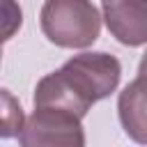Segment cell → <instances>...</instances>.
<instances>
[{"mask_svg":"<svg viewBox=\"0 0 147 147\" xmlns=\"http://www.w3.org/2000/svg\"><path fill=\"white\" fill-rule=\"evenodd\" d=\"M122 64L108 53H80L67 60L57 71L44 76L34 90V108L62 110L78 119L92 103L117 90Z\"/></svg>","mask_w":147,"mask_h":147,"instance_id":"cell-1","label":"cell"},{"mask_svg":"<svg viewBox=\"0 0 147 147\" xmlns=\"http://www.w3.org/2000/svg\"><path fill=\"white\" fill-rule=\"evenodd\" d=\"M2 96H5V103H7V110H5V129H2V136L9 138V136H18L25 126L23 122V113H21V106H14V99L9 96L7 90H2Z\"/></svg>","mask_w":147,"mask_h":147,"instance_id":"cell-6","label":"cell"},{"mask_svg":"<svg viewBox=\"0 0 147 147\" xmlns=\"http://www.w3.org/2000/svg\"><path fill=\"white\" fill-rule=\"evenodd\" d=\"M138 76L147 78V51H145V55L140 57V64H138Z\"/></svg>","mask_w":147,"mask_h":147,"instance_id":"cell-7","label":"cell"},{"mask_svg":"<svg viewBox=\"0 0 147 147\" xmlns=\"http://www.w3.org/2000/svg\"><path fill=\"white\" fill-rule=\"evenodd\" d=\"M103 21L110 34L124 46L147 44V0L103 2Z\"/></svg>","mask_w":147,"mask_h":147,"instance_id":"cell-4","label":"cell"},{"mask_svg":"<svg viewBox=\"0 0 147 147\" xmlns=\"http://www.w3.org/2000/svg\"><path fill=\"white\" fill-rule=\"evenodd\" d=\"M117 113L126 136L138 145H147V78L138 76L119 92Z\"/></svg>","mask_w":147,"mask_h":147,"instance_id":"cell-5","label":"cell"},{"mask_svg":"<svg viewBox=\"0 0 147 147\" xmlns=\"http://www.w3.org/2000/svg\"><path fill=\"white\" fill-rule=\"evenodd\" d=\"M99 7L85 0H48L41 7V30L60 48H87L101 30Z\"/></svg>","mask_w":147,"mask_h":147,"instance_id":"cell-2","label":"cell"},{"mask_svg":"<svg viewBox=\"0 0 147 147\" xmlns=\"http://www.w3.org/2000/svg\"><path fill=\"white\" fill-rule=\"evenodd\" d=\"M21 147H85L80 119L48 108H34L18 133Z\"/></svg>","mask_w":147,"mask_h":147,"instance_id":"cell-3","label":"cell"}]
</instances>
